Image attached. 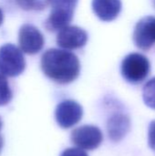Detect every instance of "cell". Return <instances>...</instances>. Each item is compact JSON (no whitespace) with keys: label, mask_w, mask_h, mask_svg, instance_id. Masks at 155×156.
<instances>
[{"label":"cell","mask_w":155,"mask_h":156,"mask_svg":"<svg viewBox=\"0 0 155 156\" xmlns=\"http://www.w3.org/2000/svg\"><path fill=\"white\" fill-rule=\"evenodd\" d=\"M40 64L44 74L59 84L74 81L80 71L78 57L69 51L58 48L48 49L42 55Z\"/></svg>","instance_id":"cell-1"},{"label":"cell","mask_w":155,"mask_h":156,"mask_svg":"<svg viewBox=\"0 0 155 156\" xmlns=\"http://www.w3.org/2000/svg\"><path fill=\"white\" fill-rule=\"evenodd\" d=\"M26 61L22 51L13 44L0 48V74L5 77H17L23 73Z\"/></svg>","instance_id":"cell-2"},{"label":"cell","mask_w":155,"mask_h":156,"mask_svg":"<svg viewBox=\"0 0 155 156\" xmlns=\"http://www.w3.org/2000/svg\"><path fill=\"white\" fill-rule=\"evenodd\" d=\"M151 65L149 59L140 53H131L122 63V77L130 83L138 84L149 75Z\"/></svg>","instance_id":"cell-3"},{"label":"cell","mask_w":155,"mask_h":156,"mask_svg":"<svg viewBox=\"0 0 155 156\" xmlns=\"http://www.w3.org/2000/svg\"><path fill=\"white\" fill-rule=\"evenodd\" d=\"M73 144L81 150L97 149L103 139L101 131L94 125H83L72 131L70 136Z\"/></svg>","instance_id":"cell-4"},{"label":"cell","mask_w":155,"mask_h":156,"mask_svg":"<svg viewBox=\"0 0 155 156\" xmlns=\"http://www.w3.org/2000/svg\"><path fill=\"white\" fill-rule=\"evenodd\" d=\"M83 110L79 103L72 100H65L58 104L55 111L57 123L62 129L76 125L82 119Z\"/></svg>","instance_id":"cell-5"},{"label":"cell","mask_w":155,"mask_h":156,"mask_svg":"<svg viewBox=\"0 0 155 156\" xmlns=\"http://www.w3.org/2000/svg\"><path fill=\"white\" fill-rule=\"evenodd\" d=\"M18 43L21 51L28 55H35L43 48L44 37L35 26L25 24L19 29Z\"/></svg>","instance_id":"cell-6"},{"label":"cell","mask_w":155,"mask_h":156,"mask_svg":"<svg viewBox=\"0 0 155 156\" xmlns=\"http://www.w3.org/2000/svg\"><path fill=\"white\" fill-rule=\"evenodd\" d=\"M135 46L142 50H148L155 44V16H145L135 26L133 32Z\"/></svg>","instance_id":"cell-7"},{"label":"cell","mask_w":155,"mask_h":156,"mask_svg":"<svg viewBox=\"0 0 155 156\" xmlns=\"http://www.w3.org/2000/svg\"><path fill=\"white\" fill-rule=\"evenodd\" d=\"M88 41V33L81 27L67 26L59 30L57 36V44L67 50L84 47Z\"/></svg>","instance_id":"cell-8"},{"label":"cell","mask_w":155,"mask_h":156,"mask_svg":"<svg viewBox=\"0 0 155 156\" xmlns=\"http://www.w3.org/2000/svg\"><path fill=\"white\" fill-rule=\"evenodd\" d=\"M92 9L102 21L114 20L122 10L121 0H92Z\"/></svg>","instance_id":"cell-9"},{"label":"cell","mask_w":155,"mask_h":156,"mask_svg":"<svg viewBox=\"0 0 155 156\" xmlns=\"http://www.w3.org/2000/svg\"><path fill=\"white\" fill-rule=\"evenodd\" d=\"M130 119L122 113L112 115L107 123V130L109 137L113 142H120L122 140L130 130Z\"/></svg>","instance_id":"cell-10"},{"label":"cell","mask_w":155,"mask_h":156,"mask_svg":"<svg viewBox=\"0 0 155 156\" xmlns=\"http://www.w3.org/2000/svg\"><path fill=\"white\" fill-rule=\"evenodd\" d=\"M143 98L144 103L155 110V78L150 80L143 87Z\"/></svg>","instance_id":"cell-11"},{"label":"cell","mask_w":155,"mask_h":156,"mask_svg":"<svg viewBox=\"0 0 155 156\" xmlns=\"http://www.w3.org/2000/svg\"><path fill=\"white\" fill-rule=\"evenodd\" d=\"M79 0H49V5L53 11L74 13Z\"/></svg>","instance_id":"cell-12"},{"label":"cell","mask_w":155,"mask_h":156,"mask_svg":"<svg viewBox=\"0 0 155 156\" xmlns=\"http://www.w3.org/2000/svg\"><path fill=\"white\" fill-rule=\"evenodd\" d=\"M13 94L6 78L0 74V106L8 104L12 100Z\"/></svg>","instance_id":"cell-13"},{"label":"cell","mask_w":155,"mask_h":156,"mask_svg":"<svg viewBox=\"0 0 155 156\" xmlns=\"http://www.w3.org/2000/svg\"><path fill=\"white\" fill-rule=\"evenodd\" d=\"M26 10H42L49 5V0H16Z\"/></svg>","instance_id":"cell-14"},{"label":"cell","mask_w":155,"mask_h":156,"mask_svg":"<svg viewBox=\"0 0 155 156\" xmlns=\"http://www.w3.org/2000/svg\"><path fill=\"white\" fill-rule=\"evenodd\" d=\"M148 143H149V146L155 152V121H153L150 124V127H149Z\"/></svg>","instance_id":"cell-15"},{"label":"cell","mask_w":155,"mask_h":156,"mask_svg":"<svg viewBox=\"0 0 155 156\" xmlns=\"http://www.w3.org/2000/svg\"><path fill=\"white\" fill-rule=\"evenodd\" d=\"M60 156H88V154L79 148H68Z\"/></svg>","instance_id":"cell-16"},{"label":"cell","mask_w":155,"mask_h":156,"mask_svg":"<svg viewBox=\"0 0 155 156\" xmlns=\"http://www.w3.org/2000/svg\"><path fill=\"white\" fill-rule=\"evenodd\" d=\"M3 20H4V15H3V11L0 8V26L3 23Z\"/></svg>","instance_id":"cell-17"},{"label":"cell","mask_w":155,"mask_h":156,"mask_svg":"<svg viewBox=\"0 0 155 156\" xmlns=\"http://www.w3.org/2000/svg\"><path fill=\"white\" fill-rule=\"evenodd\" d=\"M3 138L0 136V152H1V149H2V147H3Z\"/></svg>","instance_id":"cell-18"},{"label":"cell","mask_w":155,"mask_h":156,"mask_svg":"<svg viewBox=\"0 0 155 156\" xmlns=\"http://www.w3.org/2000/svg\"><path fill=\"white\" fill-rule=\"evenodd\" d=\"M2 125H3V122H2V120H1V118H0V130H1V128H2Z\"/></svg>","instance_id":"cell-19"},{"label":"cell","mask_w":155,"mask_h":156,"mask_svg":"<svg viewBox=\"0 0 155 156\" xmlns=\"http://www.w3.org/2000/svg\"><path fill=\"white\" fill-rule=\"evenodd\" d=\"M153 5H154V6H155V0H153Z\"/></svg>","instance_id":"cell-20"}]
</instances>
